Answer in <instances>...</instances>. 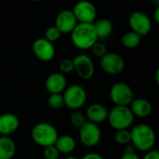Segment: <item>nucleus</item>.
Instances as JSON below:
<instances>
[{
    "label": "nucleus",
    "instance_id": "obj_25",
    "mask_svg": "<svg viewBox=\"0 0 159 159\" xmlns=\"http://www.w3.org/2000/svg\"><path fill=\"white\" fill-rule=\"evenodd\" d=\"M61 32L55 27V26H50L46 31H45V37L44 39H46L48 41L50 42H54L56 40L59 39V38L61 37Z\"/></svg>",
    "mask_w": 159,
    "mask_h": 159
},
{
    "label": "nucleus",
    "instance_id": "obj_34",
    "mask_svg": "<svg viewBox=\"0 0 159 159\" xmlns=\"http://www.w3.org/2000/svg\"><path fill=\"white\" fill-rule=\"evenodd\" d=\"M150 2H151V4L153 6V7H158L159 6V0H150Z\"/></svg>",
    "mask_w": 159,
    "mask_h": 159
},
{
    "label": "nucleus",
    "instance_id": "obj_35",
    "mask_svg": "<svg viewBox=\"0 0 159 159\" xmlns=\"http://www.w3.org/2000/svg\"><path fill=\"white\" fill-rule=\"evenodd\" d=\"M65 159H78L77 157H75V156H72V155H69V156H67V157H66Z\"/></svg>",
    "mask_w": 159,
    "mask_h": 159
},
{
    "label": "nucleus",
    "instance_id": "obj_19",
    "mask_svg": "<svg viewBox=\"0 0 159 159\" xmlns=\"http://www.w3.org/2000/svg\"><path fill=\"white\" fill-rule=\"evenodd\" d=\"M54 146L57 148L60 153H70L76 148V141L73 137L69 135L58 136Z\"/></svg>",
    "mask_w": 159,
    "mask_h": 159
},
{
    "label": "nucleus",
    "instance_id": "obj_6",
    "mask_svg": "<svg viewBox=\"0 0 159 159\" xmlns=\"http://www.w3.org/2000/svg\"><path fill=\"white\" fill-rule=\"evenodd\" d=\"M110 98L115 106H128L134 99V94L127 84L116 83L110 90Z\"/></svg>",
    "mask_w": 159,
    "mask_h": 159
},
{
    "label": "nucleus",
    "instance_id": "obj_10",
    "mask_svg": "<svg viewBox=\"0 0 159 159\" xmlns=\"http://www.w3.org/2000/svg\"><path fill=\"white\" fill-rule=\"evenodd\" d=\"M125 63L124 58L116 52H107L100 58V66L110 75H117L125 68Z\"/></svg>",
    "mask_w": 159,
    "mask_h": 159
},
{
    "label": "nucleus",
    "instance_id": "obj_4",
    "mask_svg": "<svg viewBox=\"0 0 159 159\" xmlns=\"http://www.w3.org/2000/svg\"><path fill=\"white\" fill-rule=\"evenodd\" d=\"M110 125L117 130L127 129L134 121V115L128 106H115L108 114Z\"/></svg>",
    "mask_w": 159,
    "mask_h": 159
},
{
    "label": "nucleus",
    "instance_id": "obj_31",
    "mask_svg": "<svg viewBox=\"0 0 159 159\" xmlns=\"http://www.w3.org/2000/svg\"><path fill=\"white\" fill-rule=\"evenodd\" d=\"M82 159H103V157L97 152H89L82 157Z\"/></svg>",
    "mask_w": 159,
    "mask_h": 159
},
{
    "label": "nucleus",
    "instance_id": "obj_3",
    "mask_svg": "<svg viewBox=\"0 0 159 159\" xmlns=\"http://www.w3.org/2000/svg\"><path fill=\"white\" fill-rule=\"evenodd\" d=\"M31 137L38 145L45 148L55 144L58 132L52 125L41 122L34 125L31 130Z\"/></svg>",
    "mask_w": 159,
    "mask_h": 159
},
{
    "label": "nucleus",
    "instance_id": "obj_26",
    "mask_svg": "<svg viewBox=\"0 0 159 159\" xmlns=\"http://www.w3.org/2000/svg\"><path fill=\"white\" fill-rule=\"evenodd\" d=\"M91 50H92L93 54H94L95 56H97V57H99V58L103 57V56L108 52H107V47H106V45H105L103 42H100V41H98V40L93 45V47L91 48Z\"/></svg>",
    "mask_w": 159,
    "mask_h": 159
},
{
    "label": "nucleus",
    "instance_id": "obj_28",
    "mask_svg": "<svg viewBox=\"0 0 159 159\" xmlns=\"http://www.w3.org/2000/svg\"><path fill=\"white\" fill-rule=\"evenodd\" d=\"M59 154H60V152L54 145L48 146V147L44 148L43 155H44L45 159H58Z\"/></svg>",
    "mask_w": 159,
    "mask_h": 159
},
{
    "label": "nucleus",
    "instance_id": "obj_11",
    "mask_svg": "<svg viewBox=\"0 0 159 159\" xmlns=\"http://www.w3.org/2000/svg\"><path fill=\"white\" fill-rule=\"evenodd\" d=\"M73 60L74 70L83 80H89L94 76L95 66L92 59L86 54L77 55Z\"/></svg>",
    "mask_w": 159,
    "mask_h": 159
},
{
    "label": "nucleus",
    "instance_id": "obj_7",
    "mask_svg": "<svg viewBox=\"0 0 159 159\" xmlns=\"http://www.w3.org/2000/svg\"><path fill=\"white\" fill-rule=\"evenodd\" d=\"M128 25L131 31L135 32L140 37L148 35L152 27L151 18L143 11H134L128 18Z\"/></svg>",
    "mask_w": 159,
    "mask_h": 159
},
{
    "label": "nucleus",
    "instance_id": "obj_30",
    "mask_svg": "<svg viewBox=\"0 0 159 159\" xmlns=\"http://www.w3.org/2000/svg\"><path fill=\"white\" fill-rule=\"evenodd\" d=\"M121 159H139V157L135 152H125Z\"/></svg>",
    "mask_w": 159,
    "mask_h": 159
},
{
    "label": "nucleus",
    "instance_id": "obj_2",
    "mask_svg": "<svg viewBox=\"0 0 159 159\" xmlns=\"http://www.w3.org/2000/svg\"><path fill=\"white\" fill-rule=\"evenodd\" d=\"M131 142L134 147L142 152H148L152 149L155 144L156 136L153 129L145 124L135 125L131 130Z\"/></svg>",
    "mask_w": 159,
    "mask_h": 159
},
{
    "label": "nucleus",
    "instance_id": "obj_5",
    "mask_svg": "<svg viewBox=\"0 0 159 159\" xmlns=\"http://www.w3.org/2000/svg\"><path fill=\"white\" fill-rule=\"evenodd\" d=\"M65 106L70 110L77 111L81 109L87 100V94L85 89L81 85H70L64 91Z\"/></svg>",
    "mask_w": 159,
    "mask_h": 159
},
{
    "label": "nucleus",
    "instance_id": "obj_21",
    "mask_svg": "<svg viewBox=\"0 0 159 159\" xmlns=\"http://www.w3.org/2000/svg\"><path fill=\"white\" fill-rule=\"evenodd\" d=\"M121 41L124 47L127 49H134V48H137L140 44L141 37L133 31H128L123 35Z\"/></svg>",
    "mask_w": 159,
    "mask_h": 159
},
{
    "label": "nucleus",
    "instance_id": "obj_23",
    "mask_svg": "<svg viewBox=\"0 0 159 159\" xmlns=\"http://www.w3.org/2000/svg\"><path fill=\"white\" fill-rule=\"evenodd\" d=\"M114 139L116 143L120 145H128L131 142V134L127 129L117 130L114 135Z\"/></svg>",
    "mask_w": 159,
    "mask_h": 159
},
{
    "label": "nucleus",
    "instance_id": "obj_20",
    "mask_svg": "<svg viewBox=\"0 0 159 159\" xmlns=\"http://www.w3.org/2000/svg\"><path fill=\"white\" fill-rule=\"evenodd\" d=\"M94 27L98 36V39H107L111 36L113 30L112 23L108 19H100L94 24Z\"/></svg>",
    "mask_w": 159,
    "mask_h": 159
},
{
    "label": "nucleus",
    "instance_id": "obj_13",
    "mask_svg": "<svg viewBox=\"0 0 159 159\" xmlns=\"http://www.w3.org/2000/svg\"><path fill=\"white\" fill-rule=\"evenodd\" d=\"M78 22L71 10H63L58 12L55 18V27L61 34H68L73 31Z\"/></svg>",
    "mask_w": 159,
    "mask_h": 159
},
{
    "label": "nucleus",
    "instance_id": "obj_14",
    "mask_svg": "<svg viewBox=\"0 0 159 159\" xmlns=\"http://www.w3.org/2000/svg\"><path fill=\"white\" fill-rule=\"evenodd\" d=\"M45 86L50 94H61L66 88V79L61 72H53L46 79Z\"/></svg>",
    "mask_w": 159,
    "mask_h": 159
},
{
    "label": "nucleus",
    "instance_id": "obj_32",
    "mask_svg": "<svg viewBox=\"0 0 159 159\" xmlns=\"http://www.w3.org/2000/svg\"><path fill=\"white\" fill-rule=\"evenodd\" d=\"M153 20L159 25V6L156 7L155 10H154V12H153Z\"/></svg>",
    "mask_w": 159,
    "mask_h": 159
},
{
    "label": "nucleus",
    "instance_id": "obj_12",
    "mask_svg": "<svg viewBox=\"0 0 159 159\" xmlns=\"http://www.w3.org/2000/svg\"><path fill=\"white\" fill-rule=\"evenodd\" d=\"M33 52L38 59L42 62H49L55 55V48L53 44L44 38L37 39L33 43Z\"/></svg>",
    "mask_w": 159,
    "mask_h": 159
},
{
    "label": "nucleus",
    "instance_id": "obj_9",
    "mask_svg": "<svg viewBox=\"0 0 159 159\" xmlns=\"http://www.w3.org/2000/svg\"><path fill=\"white\" fill-rule=\"evenodd\" d=\"M81 142L86 147H94L98 145L101 139V130L97 124L86 122L79 132Z\"/></svg>",
    "mask_w": 159,
    "mask_h": 159
},
{
    "label": "nucleus",
    "instance_id": "obj_17",
    "mask_svg": "<svg viewBox=\"0 0 159 159\" xmlns=\"http://www.w3.org/2000/svg\"><path fill=\"white\" fill-rule=\"evenodd\" d=\"M130 110L134 116L146 118L152 112V105L145 98H134L130 104Z\"/></svg>",
    "mask_w": 159,
    "mask_h": 159
},
{
    "label": "nucleus",
    "instance_id": "obj_36",
    "mask_svg": "<svg viewBox=\"0 0 159 159\" xmlns=\"http://www.w3.org/2000/svg\"><path fill=\"white\" fill-rule=\"evenodd\" d=\"M31 1H34V2H40L42 0H31Z\"/></svg>",
    "mask_w": 159,
    "mask_h": 159
},
{
    "label": "nucleus",
    "instance_id": "obj_24",
    "mask_svg": "<svg viewBox=\"0 0 159 159\" xmlns=\"http://www.w3.org/2000/svg\"><path fill=\"white\" fill-rule=\"evenodd\" d=\"M70 122L75 127L81 128L87 121H86V116L84 113L80 111H75L70 116Z\"/></svg>",
    "mask_w": 159,
    "mask_h": 159
},
{
    "label": "nucleus",
    "instance_id": "obj_18",
    "mask_svg": "<svg viewBox=\"0 0 159 159\" xmlns=\"http://www.w3.org/2000/svg\"><path fill=\"white\" fill-rule=\"evenodd\" d=\"M16 152V145L8 136H0V159H12Z\"/></svg>",
    "mask_w": 159,
    "mask_h": 159
},
{
    "label": "nucleus",
    "instance_id": "obj_15",
    "mask_svg": "<svg viewBox=\"0 0 159 159\" xmlns=\"http://www.w3.org/2000/svg\"><path fill=\"white\" fill-rule=\"evenodd\" d=\"M20 125L19 118L11 112L0 115V135L8 136L14 133Z\"/></svg>",
    "mask_w": 159,
    "mask_h": 159
},
{
    "label": "nucleus",
    "instance_id": "obj_1",
    "mask_svg": "<svg viewBox=\"0 0 159 159\" xmlns=\"http://www.w3.org/2000/svg\"><path fill=\"white\" fill-rule=\"evenodd\" d=\"M70 34L73 45L80 50H89L98 40L94 24L78 23Z\"/></svg>",
    "mask_w": 159,
    "mask_h": 159
},
{
    "label": "nucleus",
    "instance_id": "obj_27",
    "mask_svg": "<svg viewBox=\"0 0 159 159\" xmlns=\"http://www.w3.org/2000/svg\"><path fill=\"white\" fill-rule=\"evenodd\" d=\"M59 69L62 74L70 73L74 70V65L73 60L69 58H65L59 63Z\"/></svg>",
    "mask_w": 159,
    "mask_h": 159
},
{
    "label": "nucleus",
    "instance_id": "obj_16",
    "mask_svg": "<svg viewBox=\"0 0 159 159\" xmlns=\"http://www.w3.org/2000/svg\"><path fill=\"white\" fill-rule=\"evenodd\" d=\"M109 111L107 108L99 103H94L90 105L86 110V118L89 122L94 124H101L108 118Z\"/></svg>",
    "mask_w": 159,
    "mask_h": 159
},
{
    "label": "nucleus",
    "instance_id": "obj_29",
    "mask_svg": "<svg viewBox=\"0 0 159 159\" xmlns=\"http://www.w3.org/2000/svg\"><path fill=\"white\" fill-rule=\"evenodd\" d=\"M142 159H159V152L155 150L148 151Z\"/></svg>",
    "mask_w": 159,
    "mask_h": 159
},
{
    "label": "nucleus",
    "instance_id": "obj_8",
    "mask_svg": "<svg viewBox=\"0 0 159 159\" xmlns=\"http://www.w3.org/2000/svg\"><path fill=\"white\" fill-rule=\"evenodd\" d=\"M72 11L77 22L81 24H93L97 18V8L87 0L77 2Z\"/></svg>",
    "mask_w": 159,
    "mask_h": 159
},
{
    "label": "nucleus",
    "instance_id": "obj_33",
    "mask_svg": "<svg viewBox=\"0 0 159 159\" xmlns=\"http://www.w3.org/2000/svg\"><path fill=\"white\" fill-rule=\"evenodd\" d=\"M155 80H156V84L159 86V66L156 69V73H155Z\"/></svg>",
    "mask_w": 159,
    "mask_h": 159
},
{
    "label": "nucleus",
    "instance_id": "obj_22",
    "mask_svg": "<svg viewBox=\"0 0 159 159\" xmlns=\"http://www.w3.org/2000/svg\"><path fill=\"white\" fill-rule=\"evenodd\" d=\"M48 104L53 110L62 109L65 106V101L62 94H50L48 98Z\"/></svg>",
    "mask_w": 159,
    "mask_h": 159
}]
</instances>
